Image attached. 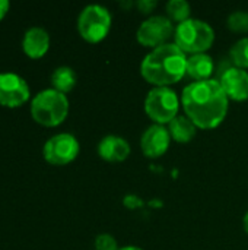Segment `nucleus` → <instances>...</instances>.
Here are the masks:
<instances>
[{
	"label": "nucleus",
	"mask_w": 248,
	"mask_h": 250,
	"mask_svg": "<svg viewBox=\"0 0 248 250\" xmlns=\"http://www.w3.org/2000/svg\"><path fill=\"white\" fill-rule=\"evenodd\" d=\"M174 32L175 26L170 18L165 15H153L139 25L136 31V40L140 45L153 50L168 44V40L174 37Z\"/></svg>",
	"instance_id": "nucleus-7"
},
{
	"label": "nucleus",
	"mask_w": 248,
	"mask_h": 250,
	"mask_svg": "<svg viewBox=\"0 0 248 250\" xmlns=\"http://www.w3.org/2000/svg\"><path fill=\"white\" fill-rule=\"evenodd\" d=\"M29 100V86L16 73H0V105L19 107Z\"/></svg>",
	"instance_id": "nucleus-9"
},
{
	"label": "nucleus",
	"mask_w": 248,
	"mask_h": 250,
	"mask_svg": "<svg viewBox=\"0 0 248 250\" xmlns=\"http://www.w3.org/2000/svg\"><path fill=\"white\" fill-rule=\"evenodd\" d=\"M34 120L42 126L54 127L61 125L69 114V100L64 94L50 88L38 92L31 103Z\"/></svg>",
	"instance_id": "nucleus-4"
},
{
	"label": "nucleus",
	"mask_w": 248,
	"mask_h": 250,
	"mask_svg": "<svg viewBox=\"0 0 248 250\" xmlns=\"http://www.w3.org/2000/svg\"><path fill=\"white\" fill-rule=\"evenodd\" d=\"M118 245H117V240L111 236V234H107V233H102L99 234L96 239H95V250H118Z\"/></svg>",
	"instance_id": "nucleus-20"
},
{
	"label": "nucleus",
	"mask_w": 248,
	"mask_h": 250,
	"mask_svg": "<svg viewBox=\"0 0 248 250\" xmlns=\"http://www.w3.org/2000/svg\"><path fill=\"white\" fill-rule=\"evenodd\" d=\"M111 23L113 18L107 7L101 4H89L77 18V31L85 41L96 44L107 38Z\"/></svg>",
	"instance_id": "nucleus-6"
},
{
	"label": "nucleus",
	"mask_w": 248,
	"mask_h": 250,
	"mask_svg": "<svg viewBox=\"0 0 248 250\" xmlns=\"http://www.w3.org/2000/svg\"><path fill=\"white\" fill-rule=\"evenodd\" d=\"M229 60L232 66L240 69H248V37L238 40L229 50Z\"/></svg>",
	"instance_id": "nucleus-18"
},
{
	"label": "nucleus",
	"mask_w": 248,
	"mask_h": 250,
	"mask_svg": "<svg viewBox=\"0 0 248 250\" xmlns=\"http://www.w3.org/2000/svg\"><path fill=\"white\" fill-rule=\"evenodd\" d=\"M243 226H244V231L248 234V211L247 214L244 215V218H243Z\"/></svg>",
	"instance_id": "nucleus-23"
},
{
	"label": "nucleus",
	"mask_w": 248,
	"mask_h": 250,
	"mask_svg": "<svg viewBox=\"0 0 248 250\" xmlns=\"http://www.w3.org/2000/svg\"><path fill=\"white\" fill-rule=\"evenodd\" d=\"M118 250H143V249H140V248H137V246H124V248H120Z\"/></svg>",
	"instance_id": "nucleus-24"
},
{
	"label": "nucleus",
	"mask_w": 248,
	"mask_h": 250,
	"mask_svg": "<svg viewBox=\"0 0 248 250\" xmlns=\"http://www.w3.org/2000/svg\"><path fill=\"white\" fill-rule=\"evenodd\" d=\"M22 47H23V51L28 57L39 59L50 48V35L42 28H38V26L31 28L25 32Z\"/></svg>",
	"instance_id": "nucleus-13"
},
{
	"label": "nucleus",
	"mask_w": 248,
	"mask_h": 250,
	"mask_svg": "<svg viewBox=\"0 0 248 250\" xmlns=\"http://www.w3.org/2000/svg\"><path fill=\"white\" fill-rule=\"evenodd\" d=\"M227 26L229 31L237 34L248 32V12L246 10H235L227 19Z\"/></svg>",
	"instance_id": "nucleus-19"
},
{
	"label": "nucleus",
	"mask_w": 248,
	"mask_h": 250,
	"mask_svg": "<svg viewBox=\"0 0 248 250\" xmlns=\"http://www.w3.org/2000/svg\"><path fill=\"white\" fill-rule=\"evenodd\" d=\"M9 7H10L9 1H6V0H0V21L6 16V13L9 12Z\"/></svg>",
	"instance_id": "nucleus-22"
},
{
	"label": "nucleus",
	"mask_w": 248,
	"mask_h": 250,
	"mask_svg": "<svg viewBox=\"0 0 248 250\" xmlns=\"http://www.w3.org/2000/svg\"><path fill=\"white\" fill-rule=\"evenodd\" d=\"M218 82L229 101H246L248 100V72L244 69L228 66L221 72Z\"/></svg>",
	"instance_id": "nucleus-10"
},
{
	"label": "nucleus",
	"mask_w": 248,
	"mask_h": 250,
	"mask_svg": "<svg viewBox=\"0 0 248 250\" xmlns=\"http://www.w3.org/2000/svg\"><path fill=\"white\" fill-rule=\"evenodd\" d=\"M215 42L213 28L202 21L190 18L175 26L174 44L184 54H200L206 53Z\"/></svg>",
	"instance_id": "nucleus-3"
},
{
	"label": "nucleus",
	"mask_w": 248,
	"mask_h": 250,
	"mask_svg": "<svg viewBox=\"0 0 248 250\" xmlns=\"http://www.w3.org/2000/svg\"><path fill=\"white\" fill-rule=\"evenodd\" d=\"M184 114L203 130L218 127L227 117L229 100L218 79L189 83L181 94Z\"/></svg>",
	"instance_id": "nucleus-1"
},
{
	"label": "nucleus",
	"mask_w": 248,
	"mask_h": 250,
	"mask_svg": "<svg viewBox=\"0 0 248 250\" xmlns=\"http://www.w3.org/2000/svg\"><path fill=\"white\" fill-rule=\"evenodd\" d=\"M79 142L70 133H58L51 136L42 149L44 158L53 166H66L75 161L79 154Z\"/></svg>",
	"instance_id": "nucleus-8"
},
{
	"label": "nucleus",
	"mask_w": 248,
	"mask_h": 250,
	"mask_svg": "<svg viewBox=\"0 0 248 250\" xmlns=\"http://www.w3.org/2000/svg\"><path fill=\"white\" fill-rule=\"evenodd\" d=\"M181 100L170 86H153L145 98V113L153 125H168L178 116Z\"/></svg>",
	"instance_id": "nucleus-5"
},
{
	"label": "nucleus",
	"mask_w": 248,
	"mask_h": 250,
	"mask_svg": "<svg viewBox=\"0 0 248 250\" xmlns=\"http://www.w3.org/2000/svg\"><path fill=\"white\" fill-rule=\"evenodd\" d=\"M213 72H215V63L208 53L193 54L187 57L186 76L193 79V82L212 79L210 76Z\"/></svg>",
	"instance_id": "nucleus-14"
},
{
	"label": "nucleus",
	"mask_w": 248,
	"mask_h": 250,
	"mask_svg": "<svg viewBox=\"0 0 248 250\" xmlns=\"http://www.w3.org/2000/svg\"><path fill=\"white\" fill-rule=\"evenodd\" d=\"M136 7L140 10V13L148 15V13H151L156 7V1L155 0H139L136 3Z\"/></svg>",
	"instance_id": "nucleus-21"
},
{
	"label": "nucleus",
	"mask_w": 248,
	"mask_h": 250,
	"mask_svg": "<svg viewBox=\"0 0 248 250\" xmlns=\"http://www.w3.org/2000/svg\"><path fill=\"white\" fill-rule=\"evenodd\" d=\"M51 83H53V89L66 95L76 85V73L69 66H60L51 75Z\"/></svg>",
	"instance_id": "nucleus-16"
},
{
	"label": "nucleus",
	"mask_w": 248,
	"mask_h": 250,
	"mask_svg": "<svg viewBox=\"0 0 248 250\" xmlns=\"http://www.w3.org/2000/svg\"><path fill=\"white\" fill-rule=\"evenodd\" d=\"M171 141L168 127L162 125H151L140 138V148L145 157L159 158L168 151Z\"/></svg>",
	"instance_id": "nucleus-11"
},
{
	"label": "nucleus",
	"mask_w": 248,
	"mask_h": 250,
	"mask_svg": "<svg viewBox=\"0 0 248 250\" xmlns=\"http://www.w3.org/2000/svg\"><path fill=\"white\" fill-rule=\"evenodd\" d=\"M165 10H167V18H170L172 22H177L178 25L190 19L191 6L186 0H170L165 6Z\"/></svg>",
	"instance_id": "nucleus-17"
},
{
	"label": "nucleus",
	"mask_w": 248,
	"mask_h": 250,
	"mask_svg": "<svg viewBox=\"0 0 248 250\" xmlns=\"http://www.w3.org/2000/svg\"><path fill=\"white\" fill-rule=\"evenodd\" d=\"M98 155L107 163H123L130 155V145L123 136L107 135L98 144Z\"/></svg>",
	"instance_id": "nucleus-12"
},
{
	"label": "nucleus",
	"mask_w": 248,
	"mask_h": 250,
	"mask_svg": "<svg viewBox=\"0 0 248 250\" xmlns=\"http://www.w3.org/2000/svg\"><path fill=\"white\" fill-rule=\"evenodd\" d=\"M187 54L174 42L151 50L140 64L142 78L153 86H171L186 76Z\"/></svg>",
	"instance_id": "nucleus-2"
},
{
	"label": "nucleus",
	"mask_w": 248,
	"mask_h": 250,
	"mask_svg": "<svg viewBox=\"0 0 248 250\" xmlns=\"http://www.w3.org/2000/svg\"><path fill=\"white\" fill-rule=\"evenodd\" d=\"M197 129L199 127L186 114H178L174 120L168 123V132L171 135V139L178 144L191 142L197 133Z\"/></svg>",
	"instance_id": "nucleus-15"
}]
</instances>
